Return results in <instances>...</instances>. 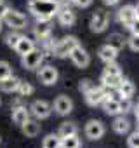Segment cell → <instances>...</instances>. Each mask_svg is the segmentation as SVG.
<instances>
[{"mask_svg":"<svg viewBox=\"0 0 139 148\" xmlns=\"http://www.w3.org/2000/svg\"><path fill=\"white\" fill-rule=\"evenodd\" d=\"M30 112H31V115H33L35 119H40V120H42V119H47V117L50 115L52 106H50L47 101H44V99H37V101L31 103Z\"/></svg>","mask_w":139,"mask_h":148,"instance_id":"obj_8","label":"cell"},{"mask_svg":"<svg viewBox=\"0 0 139 148\" xmlns=\"http://www.w3.org/2000/svg\"><path fill=\"white\" fill-rule=\"evenodd\" d=\"M52 108H54V112H56L57 115H68V113H72V110H73V101L70 99L68 96L61 94V96H57V98L54 99Z\"/></svg>","mask_w":139,"mask_h":148,"instance_id":"obj_9","label":"cell"},{"mask_svg":"<svg viewBox=\"0 0 139 148\" xmlns=\"http://www.w3.org/2000/svg\"><path fill=\"white\" fill-rule=\"evenodd\" d=\"M106 96H108V92H106L104 87H92L91 91L85 92V101H87L89 106H97V105L103 103V99Z\"/></svg>","mask_w":139,"mask_h":148,"instance_id":"obj_10","label":"cell"},{"mask_svg":"<svg viewBox=\"0 0 139 148\" xmlns=\"http://www.w3.org/2000/svg\"><path fill=\"white\" fill-rule=\"evenodd\" d=\"M108 23H110V16H108V12L103 11V9H99V11L94 12L92 19H91V30H92L94 33H101V32L106 30Z\"/></svg>","mask_w":139,"mask_h":148,"instance_id":"obj_4","label":"cell"},{"mask_svg":"<svg viewBox=\"0 0 139 148\" xmlns=\"http://www.w3.org/2000/svg\"><path fill=\"white\" fill-rule=\"evenodd\" d=\"M70 58H72V61H73V64L77 68H85L91 63V56L82 45H77L72 52H70Z\"/></svg>","mask_w":139,"mask_h":148,"instance_id":"obj_6","label":"cell"},{"mask_svg":"<svg viewBox=\"0 0 139 148\" xmlns=\"http://www.w3.org/2000/svg\"><path fill=\"white\" fill-rule=\"evenodd\" d=\"M61 148H80V139L77 138V134L61 138Z\"/></svg>","mask_w":139,"mask_h":148,"instance_id":"obj_27","label":"cell"},{"mask_svg":"<svg viewBox=\"0 0 139 148\" xmlns=\"http://www.w3.org/2000/svg\"><path fill=\"white\" fill-rule=\"evenodd\" d=\"M77 125L73 124V122H64V124H61V127H59V136L61 138H66V136H73V134H77Z\"/></svg>","mask_w":139,"mask_h":148,"instance_id":"obj_26","label":"cell"},{"mask_svg":"<svg viewBox=\"0 0 139 148\" xmlns=\"http://www.w3.org/2000/svg\"><path fill=\"white\" fill-rule=\"evenodd\" d=\"M23 35H19V33H16V32H12V33H9L7 37H5V44L9 45V47H16V44L19 42V38H21Z\"/></svg>","mask_w":139,"mask_h":148,"instance_id":"obj_32","label":"cell"},{"mask_svg":"<svg viewBox=\"0 0 139 148\" xmlns=\"http://www.w3.org/2000/svg\"><path fill=\"white\" fill-rule=\"evenodd\" d=\"M77 45H80L77 37H72V35H70V37H64V38H61L57 44H54L52 54H54L56 58H66V56H70V52H72Z\"/></svg>","mask_w":139,"mask_h":148,"instance_id":"obj_2","label":"cell"},{"mask_svg":"<svg viewBox=\"0 0 139 148\" xmlns=\"http://www.w3.org/2000/svg\"><path fill=\"white\" fill-rule=\"evenodd\" d=\"M118 106H120V113L130 112V110H132V101H130V98H122V99H118Z\"/></svg>","mask_w":139,"mask_h":148,"instance_id":"obj_30","label":"cell"},{"mask_svg":"<svg viewBox=\"0 0 139 148\" xmlns=\"http://www.w3.org/2000/svg\"><path fill=\"white\" fill-rule=\"evenodd\" d=\"M7 11H9V5L4 2V0H0V19H4V16L7 14Z\"/></svg>","mask_w":139,"mask_h":148,"instance_id":"obj_37","label":"cell"},{"mask_svg":"<svg viewBox=\"0 0 139 148\" xmlns=\"http://www.w3.org/2000/svg\"><path fill=\"white\" fill-rule=\"evenodd\" d=\"M125 38H123V35H120V33H111L110 37H108V45H111L115 51H122L123 49V45H125Z\"/></svg>","mask_w":139,"mask_h":148,"instance_id":"obj_24","label":"cell"},{"mask_svg":"<svg viewBox=\"0 0 139 148\" xmlns=\"http://www.w3.org/2000/svg\"><path fill=\"white\" fill-rule=\"evenodd\" d=\"M73 2H75V5H78V7H89L91 4H92V0H73Z\"/></svg>","mask_w":139,"mask_h":148,"instance_id":"obj_38","label":"cell"},{"mask_svg":"<svg viewBox=\"0 0 139 148\" xmlns=\"http://www.w3.org/2000/svg\"><path fill=\"white\" fill-rule=\"evenodd\" d=\"M19 79L18 77H7L4 80H0V91H4V92H14L18 91V86H19Z\"/></svg>","mask_w":139,"mask_h":148,"instance_id":"obj_21","label":"cell"},{"mask_svg":"<svg viewBox=\"0 0 139 148\" xmlns=\"http://www.w3.org/2000/svg\"><path fill=\"white\" fill-rule=\"evenodd\" d=\"M85 136L89 139H101L104 136V125L101 120H89L85 125Z\"/></svg>","mask_w":139,"mask_h":148,"instance_id":"obj_11","label":"cell"},{"mask_svg":"<svg viewBox=\"0 0 139 148\" xmlns=\"http://www.w3.org/2000/svg\"><path fill=\"white\" fill-rule=\"evenodd\" d=\"M127 42H129V47L132 51H139V35H132Z\"/></svg>","mask_w":139,"mask_h":148,"instance_id":"obj_35","label":"cell"},{"mask_svg":"<svg viewBox=\"0 0 139 148\" xmlns=\"http://www.w3.org/2000/svg\"><path fill=\"white\" fill-rule=\"evenodd\" d=\"M57 79H59V73L52 64H47V66L40 68V71H38V80L44 86H54L57 82Z\"/></svg>","mask_w":139,"mask_h":148,"instance_id":"obj_7","label":"cell"},{"mask_svg":"<svg viewBox=\"0 0 139 148\" xmlns=\"http://www.w3.org/2000/svg\"><path fill=\"white\" fill-rule=\"evenodd\" d=\"M122 73L120 75H108V73H103L101 77V82H103V87L104 89H115L120 82H122Z\"/></svg>","mask_w":139,"mask_h":148,"instance_id":"obj_22","label":"cell"},{"mask_svg":"<svg viewBox=\"0 0 139 148\" xmlns=\"http://www.w3.org/2000/svg\"><path fill=\"white\" fill-rule=\"evenodd\" d=\"M12 75V68L7 61H0V80H4Z\"/></svg>","mask_w":139,"mask_h":148,"instance_id":"obj_28","label":"cell"},{"mask_svg":"<svg viewBox=\"0 0 139 148\" xmlns=\"http://www.w3.org/2000/svg\"><path fill=\"white\" fill-rule=\"evenodd\" d=\"M137 125H139V124H137Z\"/></svg>","mask_w":139,"mask_h":148,"instance_id":"obj_43","label":"cell"},{"mask_svg":"<svg viewBox=\"0 0 139 148\" xmlns=\"http://www.w3.org/2000/svg\"><path fill=\"white\" fill-rule=\"evenodd\" d=\"M113 129L117 134H127L130 131V122L123 117H117L115 122H113Z\"/></svg>","mask_w":139,"mask_h":148,"instance_id":"obj_23","label":"cell"},{"mask_svg":"<svg viewBox=\"0 0 139 148\" xmlns=\"http://www.w3.org/2000/svg\"><path fill=\"white\" fill-rule=\"evenodd\" d=\"M92 87H94V86H92V82H91L89 79H84V80H80V82H78V91H80V92H84V94H85L87 91H91Z\"/></svg>","mask_w":139,"mask_h":148,"instance_id":"obj_34","label":"cell"},{"mask_svg":"<svg viewBox=\"0 0 139 148\" xmlns=\"http://www.w3.org/2000/svg\"><path fill=\"white\" fill-rule=\"evenodd\" d=\"M134 19H136V9H134V5H123V7L118 9V21L122 25H125L129 28Z\"/></svg>","mask_w":139,"mask_h":148,"instance_id":"obj_14","label":"cell"},{"mask_svg":"<svg viewBox=\"0 0 139 148\" xmlns=\"http://www.w3.org/2000/svg\"><path fill=\"white\" fill-rule=\"evenodd\" d=\"M57 21H59L61 26H73L75 21H77V16H75V12L72 9H68V7L61 9L59 7V11H57Z\"/></svg>","mask_w":139,"mask_h":148,"instance_id":"obj_13","label":"cell"},{"mask_svg":"<svg viewBox=\"0 0 139 148\" xmlns=\"http://www.w3.org/2000/svg\"><path fill=\"white\" fill-rule=\"evenodd\" d=\"M50 32H52L50 19H37V25L33 26V35H35L38 40H45V38H49Z\"/></svg>","mask_w":139,"mask_h":148,"instance_id":"obj_12","label":"cell"},{"mask_svg":"<svg viewBox=\"0 0 139 148\" xmlns=\"http://www.w3.org/2000/svg\"><path fill=\"white\" fill-rule=\"evenodd\" d=\"M31 49H35V42H33L31 38H28V37H21L19 42H18L16 47H14V51H16L19 56H25V54L30 52Z\"/></svg>","mask_w":139,"mask_h":148,"instance_id":"obj_18","label":"cell"},{"mask_svg":"<svg viewBox=\"0 0 139 148\" xmlns=\"http://www.w3.org/2000/svg\"><path fill=\"white\" fill-rule=\"evenodd\" d=\"M4 21H5V23H7V26H11L12 30L26 28V16H23L21 12L12 11V9H9V11H7V14L4 16Z\"/></svg>","mask_w":139,"mask_h":148,"instance_id":"obj_5","label":"cell"},{"mask_svg":"<svg viewBox=\"0 0 139 148\" xmlns=\"http://www.w3.org/2000/svg\"><path fill=\"white\" fill-rule=\"evenodd\" d=\"M129 30L132 32V35H139V18H136V19H134V21L130 23Z\"/></svg>","mask_w":139,"mask_h":148,"instance_id":"obj_36","label":"cell"},{"mask_svg":"<svg viewBox=\"0 0 139 148\" xmlns=\"http://www.w3.org/2000/svg\"><path fill=\"white\" fill-rule=\"evenodd\" d=\"M0 30H2V19H0Z\"/></svg>","mask_w":139,"mask_h":148,"instance_id":"obj_42","label":"cell"},{"mask_svg":"<svg viewBox=\"0 0 139 148\" xmlns=\"http://www.w3.org/2000/svg\"><path fill=\"white\" fill-rule=\"evenodd\" d=\"M134 113H136V119L139 120V103H137V106L134 108Z\"/></svg>","mask_w":139,"mask_h":148,"instance_id":"obj_40","label":"cell"},{"mask_svg":"<svg viewBox=\"0 0 139 148\" xmlns=\"http://www.w3.org/2000/svg\"><path fill=\"white\" fill-rule=\"evenodd\" d=\"M61 4L57 0H28V11L37 19H50L57 14Z\"/></svg>","mask_w":139,"mask_h":148,"instance_id":"obj_1","label":"cell"},{"mask_svg":"<svg viewBox=\"0 0 139 148\" xmlns=\"http://www.w3.org/2000/svg\"><path fill=\"white\" fill-rule=\"evenodd\" d=\"M103 73H108V75H120L122 70H120V66L115 64V61H113V63H106V68H104Z\"/></svg>","mask_w":139,"mask_h":148,"instance_id":"obj_31","label":"cell"},{"mask_svg":"<svg viewBox=\"0 0 139 148\" xmlns=\"http://www.w3.org/2000/svg\"><path fill=\"white\" fill-rule=\"evenodd\" d=\"M103 110L108 113V115H118L120 113V106H118V99H115V98H111L110 94L103 99Z\"/></svg>","mask_w":139,"mask_h":148,"instance_id":"obj_17","label":"cell"},{"mask_svg":"<svg viewBox=\"0 0 139 148\" xmlns=\"http://www.w3.org/2000/svg\"><path fill=\"white\" fill-rule=\"evenodd\" d=\"M21 129H23V134L26 136V138H35L38 132H40V124L37 122V120H26L23 125H21Z\"/></svg>","mask_w":139,"mask_h":148,"instance_id":"obj_20","label":"cell"},{"mask_svg":"<svg viewBox=\"0 0 139 148\" xmlns=\"http://www.w3.org/2000/svg\"><path fill=\"white\" fill-rule=\"evenodd\" d=\"M117 89H118V96H122V98H130L136 92V86L129 79H122V82L117 86Z\"/></svg>","mask_w":139,"mask_h":148,"instance_id":"obj_16","label":"cell"},{"mask_svg":"<svg viewBox=\"0 0 139 148\" xmlns=\"http://www.w3.org/2000/svg\"><path fill=\"white\" fill-rule=\"evenodd\" d=\"M30 119V112L26 110V106H16L12 110V122L18 125H23L26 120Z\"/></svg>","mask_w":139,"mask_h":148,"instance_id":"obj_19","label":"cell"},{"mask_svg":"<svg viewBox=\"0 0 139 148\" xmlns=\"http://www.w3.org/2000/svg\"><path fill=\"white\" fill-rule=\"evenodd\" d=\"M134 9H136V18H139V4L134 5Z\"/></svg>","mask_w":139,"mask_h":148,"instance_id":"obj_41","label":"cell"},{"mask_svg":"<svg viewBox=\"0 0 139 148\" xmlns=\"http://www.w3.org/2000/svg\"><path fill=\"white\" fill-rule=\"evenodd\" d=\"M99 58H101V61H104V63H113L115 59H117V56H118V51H115L111 45H108V44H104L103 47H99Z\"/></svg>","mask_w":139,"mask_h":148,"instance_id":"obj_15","label":"cell"},{"mask_svg":"<svg viewBox=\"0 0 139 148\" xmlns=\"http://www.w3.org/2000/svg\"><path fill=\"white\" fill-rule=\"evenodd\" d=\"M42 146L44 148H61V136L59 134H49V136H45Z\"/></svg>","mask_w":139,"mask_h":148,"instance_id":"obj_25","label":"cell"},{"mask_svg":"<svg viewBox=\"0 0 139 148\" xmlns=\"http://www.w3.org/2000/svg\"><path fill=\"white\" fill-rule=\"evenodd\" d=\"M103 2H104L106 5H117V4H118V0H103Z\"/></svg>","mask_w":139,"mask_h":148,"instance_id":"obj_39","label":"cell"},{"mask_svg":"<svg viewBox=\"0 0 139 148\" xmlns=\"http://www.w3.org/2000/svg\"><path fill=\"white\" fill-rule=\"evenodd\" d=\"M42 59H44V51H40V49L35 47V49H31L30 52H26L25 56H21V64H23V68H26V70H35V68L40 66Z\"/></svg>","mask_w":139,"mask_h":148,"instance_id":"obj_3","label":"cell"},{"mask_svg":"<svg viewBox=\"0 0 139 148\" xmlns=\"http://www.w3.org/2000/svg\"><path fill=\"white\" fill-rule=\"evenodd\" d=\"M127 145H129V148H139V131L132 132L127 138Z\"/></svg>","mask_w":139,"mask_h":148,"instance_id":"obj_33","label":"cell"},{"mask_svg":"<svg viewBox=\"0 0 139 148\" xmlns=\"http://www.w3.org/2000/svg\"><path fill=\"white\" fill-rule=\"evenodd\" d=\"M33 91L35 89L30 82H19V86H18V92L21 96H30V94H33Z\"/></svg>","mask_w":139,"mask_h":148,"instance_id":"obj_29","label":"cell"}]
</instances>
